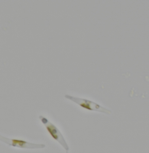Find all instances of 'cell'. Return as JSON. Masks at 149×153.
Masks as SVG:
<instances>
[{
	"instance_id": "cell-2",
	"label": "cell",
	"mask_w": 149,
	"mask_h": 153,
	"mask_svg": "<svg viewBox=\"0 0 149 153\" xmlns=\"http://www.w3.org/2000/svg\"><path fill=\"white\" fill-rule=\"evenodd\" d=\"M65 98L77 104L79 106L82 108L84 109L91 111L100 112L102 113H105L107 115L112 114V111L109 109H107L99 104L90 101L87 99L83 98H78L75 96H71L69 94H65Z\"/></svg>"
},
{
	"instance_id": "cell-1",
	"label": "cell",
	"mask_w": 149,
	"mask_h": 153,
	"mask_svg": "<svg viewBox=\"0 0 149 153\" xmlns=\"http://www.w3.org/2000/svg\"><path fill=\"white\" fill-rule=\"evenodd\" d=\"M39 119L42 123L44 125L45 128L47 130L52 137L56 141H57L61 146L64 148L65 151L66 153H69L70 148L66 141L62 133L58 129L57 127L52 123L43 116H40Z\"/></svg>"
},
{
	"instance_id": "cell-3",
	"label": "cell",
	"mask_w": 149,
	"mask_h": 153,
	"mask_svg": "<svg viewBox=\"0 0 149 153\" xmlns=\"http://www.w3.org/2000/svg\"><path fill=\"white\" fill-rule=\"evenodd\" d=\"M0 140L9 147L25 149H41L46 147L44 144L33 143L23 140L9 138L2 135L0 136Z\"/></svg>"
}]
</instances>
